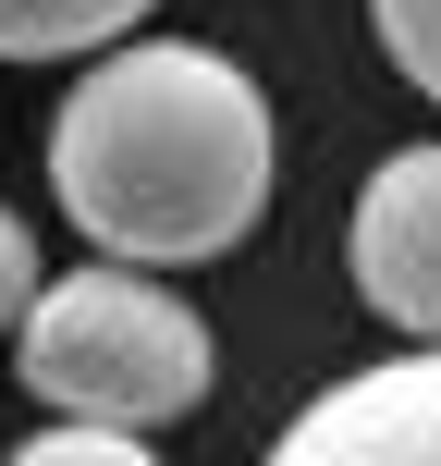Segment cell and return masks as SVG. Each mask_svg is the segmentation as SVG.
Here are the masks:
<instances>
[{
  "label": "cell",
  "instance_id": "1",
  "mask_svg": "<svg viewBox=\"0 0 441 466\" xmlns=\"http://www.w3.org/2000/svg\"><path fill=\"white\" fill-rule=\"evenodd\" d=\"M270 86L233 49L123 37L74 74L49 123V197L111 270H196L270 221Z\"/></svg>",
  "mask_w": 441,
  "mask_h": 466
},
{
  "label": "cell",
  "instance_id": "2",
  "mask_svg": "<svg viewBox=\"0 0 441 466\" xmlns=\"http://www.w3.org/2000/svg\"><path fill=\"white\" fill-rule=\"evenodd\" d=\"M209 369H221L209 319H196L160 270H111V258L37 282L25 319H13V380L62 430H123V442H147V430H172V418L209 405Z\"/></svg>",
  "mask_w": 441,
  "mask_h": 466
},
{
  "label": "cell",
  "instance_id": "3",
  "mask_svg": "<svg viewBox=\"0 0 441 466\" xmlns=\"http://www.w3.org/2000/svg\"><path fill=\"white\" fill-rule=\"evenodd\" d=\"M344 270H356V295H368V319H393L417 356H441V136L393 147V160L356 185Z\"/></svg>",
  "mask_w": 441,
  "mask_h": 466
},
{
  "label": "cell",
  "instance_id": "4",
  "mask_svg": "<svg viewBox=\"0 0 441 466\" xmlns=\"http://www.w3.org/2000/svg\"><path fill=\"white\" fill-rule=\"evenodd\" d=\"M270 466H441V356H380L282 418Z\"/></svg>",
  "mask_w": 441,
  "mask_h": 466
},
{
  "label": "cell",
  "instance_id": "5",
  "mask_svg": "<svg viewBox=\"0 0 441 466\" xmlns=\"http://www.w3.org/2000/svg\"><path fill=\"white\" fill-rule=\"evenodd\" d=\"M160 0H0V62H98Z\"/></svg>",
  "mask_w": 441,
  "mask_h": 466
},
{
  "label": "cell",
  "instance_id": "6",
  "mask_svg": "<svg viewBox=\"0 0 441 466\" xmlns=\"http://www.w3.org/2000/svg\"><path fill=\"white\" fill-rule=\"evenodd\" d=\"M368 25H380V49H393L405 86L441 98V0H368Z\"/></svg>",
  "mask_w": 441,
  "mask_h": 466
},
{
  "label": "cell",
  "instance_id": "7",
  "mask_svg": "<svg viewBox=\"0 0 441 466\" xmlns=\"http://www.w3.org/2000/svg\"><path fill=\"white\" fill-rule=\"evenodd\" d=\"M0 466H160V454L123 442V430H37V442H13Z\"/></svg>",
  "mask_w": 441,
  "mask_h": 466
},
{
  "label": "cell",
  "instance_id": "8",
  "mask_svg": "<svg viewBox=\"0 0 441 466\" xmlns=\"http://www.w3.org/2000/svg\"><path fill=\"white\" fill-rule=\"evenodd\" d=\"M25 295H37V233H25L13 209H0V331L25 319Z\"/></svg>",
  "mask_w": 441,
  "mask_h": 466
}]
</instances>
